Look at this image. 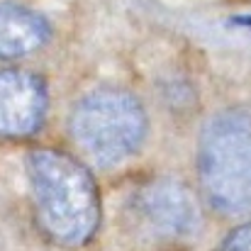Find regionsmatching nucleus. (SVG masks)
Segmentation results:
<instances>
[{"mask_svg": "<svg viewBox=\"0 0 251 251\" xmlns=\"http://www.w3.org/2000/svg\"><path fill=\"white\" fill-rule=\"evenodd\" d=\"M29 180L42 229L64 247L85 244L100 222V198L93 176L64 151L37 149L29 156Z\"/></svg>", "mask_w": 251, "mask_h": 251, "instance_id": "1", "label": "nucleus"}, {"mask_svg": "<svg viewBox=\"0 0 251 251\" xmlns=\"http://www.w3.org/2000/svg\"><path fill=\"white\" fill-rule=\"evenodd\" d=\"M198 176L205 198L222 215H251V110L217 112L198 142Z\"/></svg>", "mask_w": 251, "mask_h": 251, "instance_id": "2", "label": "nucleus"}, {"mask_svg": "<svg viewBox=\"0 0 251 251\" xmlns=\"http://www.w3.org/2000/svg\"><path fill=\"white\" fill-rule=\"evenodd\" d=\"M71 134L93 164L117 166L142 147L147 115L134 95L117 88H102L76 105Z\"/></svg>", "mask_w": 251, "mask_h": 251, "instance_id": "3", "label": "nucleus"}, {"mask_svg": "<svg viewBox=\"0 0 251 251\" xmlns=\"http://www.w3.org/2000/svg\"><path fill=\"white\" fill-rule=\"evenodd\" d=\"M134 215L154 239L183 242L200 227V210L193 193L178 180H154L134 198Z\"/></svg>", "mask_w": 251, "mask_h": 251, "instance_id": "4", "label": "nucleus"}, {"mask_svg": "<svg viewBox=\"0 0 251 251\" xmlns=\"http://www.w3.org/2000/svg\"><path fill=\"white\" fill-rule=\"evenodd\" d=\"M47 112L44 83L27 71H0V137L34 134Z\"/></svg>", "mask_w": 251, "mask_h": 251, "instance_id": "5", "label": "nucleus"}, {"mask_svg": "<svg viewBox=\"0 0 251 251\" xmlns=\"http://www.w3.org/2000/svg\"><path fill=\"white\" fill-rule=\"evenodd\" d=\"M47 20L22 5L0 2V59H17L42 49L49 42Z\"/></svg>", "mask_w": 251, "mask_h": 251, "instance_id": "6", "label": "nucleus"}, {"mask_svg": "<svg viewBox=\"0 0 251 251\" xmlns=\"http://www.w3.org/2000/svg\"><path fill=\"white\" fill-rule=\"evenodd\" d=\"M217 251H251V222L234 229Z\"/></svg>", "mask_w": 251, "mask_h": 251, "instance_id": "7", "label": "nucleus"}, {"mask_svg": "<svg viewBox=\"0 0 251 251\" xmlns=\"http://www.w3.org/2000/svg\"><path fill=\"white\" fill-rule=\"evenodd\" d=\"M239 22H242V25H247V27H249V29H251V15H249V17H242Z\"/></svg>", "mask_w": 251, "mask_h": 251, "instance_id": "8", "label": "nucleus"}]
</instances>
